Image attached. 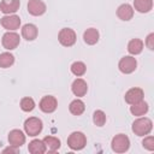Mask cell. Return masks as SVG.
<instances>
[{
  "label": "cell",
  "mask_w": 154,
  "mask_h": 154,
  "mask_svg": "<svg viewBox=\"0 0 154 154\" xmlns=\"http://www.w3.org/2000/svg\"><path fill=\"white\" fill-rule=\"evenodd\" d=\"M142 144H143V147H144L146 149H148V150H154V137H153V136L146 137V138L143 140Z\"/></svg>",
  "instance_id": "obj_28"
},
{
  "label": "cell",
  "mask_w": 154,
  "mask_h": 154,
  "mask_svg": "<svg viewBox=\"0 0 154 154\" xmlns=\"http://www.w3.org/2000/svg\"><path fill=\"white\" fill-rule=\"evenodd\" d=\"M112 149L116 153H125L130 147V140L124 134H118L112 138Z\"/></svg>",
  "instance_id": "obj_3"
},
{
  "label": "cell",
  "mask_w": 154,
  "mask_h": 154,
  "mask_svg": "<svg viewBox=\"0 0 154 154\" xmlns=\"http://www.w3.org/2000/svg\"><path fill=\"white\" fill-rule=\"evenodd\" d=\"M71 90L72 93L76 95V96H84L88 91V85H87V82L82 78H77L73 81L72 85H71Z\"/></svg>",
  "instance_id": "obj_14"
},
{
  "label": "cell",
  "mask_w": 154,
  "mask_h": 154,
  "mask_svg": "<svg viewBox=\"0 0 154 154\" xmlns=\"http://www.w3.org/2000/svg\"><path fill=\"white\" fill-rule=\"evenodd\" d=\"M87 144V137L83 132L81 131H75L72 132L69 138H67V146L73 149V150H79V149H83Z\"/></svg>",
  "instance_id": "obj_2"
},
{
  "label": "cell",
  "mask_w": 154,
  "mask_h": 154,
  "mask_svg": "<svg viewBox=\"0 0 154 154\" xmlns=\"http://www.w3.org/2000/svg\"><path fill=\"white\" fill-rule=\"evenodd\" d=\"M58 40L64 47H71L76 42V32L70 28H64L59 31Z\"/></svg>",
  "instance_id": "obj_5"
},
{
  "label": "cell",
  "mask_w": 154,
  "mask_h": 154,
  "mask_svg": "<svg viewBox=\"0 0 154 154\" xmlns=\"http://www.w3.org/2000/svg\"><path fill=\"white\" fill-rule=\"evenodd\" d=\"M99 37H100L99 31L95 28H89L83 34V40L87 45H95L99 41Z\"/></svg>",
  "instance_id": "obj_17"
},
{
  "label": "cell",
  "mask_w": 154,
  "mask_h": 154,
  "mask_svg": "<svg viewBox=\"0 0 154 154\" xmlns=\"http://www.w3.org/2000/svg\"><path fill=\"white\" fill-rule=\"evenodd\" d=\"M2 152H4V153H17V148L11 146V147H8V148H5Z\"/></svg>",
  "instance_id": "obj_30"
},
{
  "label": "cell",
  "mask_w": 154,
  "mask_h": 154,
  "mask_svg": "<svg viewBox=\"0 0 154 154\" xmlns=\"http://www.w3.org/2000/svg\"><path fill=\"white\" fill-rule=\"evenodd\" d=\"M24 130L29 136H36L42 131V122L36 117H30L24 123Z\"/></svg>",
  "instance_id": "obj_4"
},
{
  "label": "cell",
  "mask_w": 154,
  "mask_h": 154,
  "mask_svg": "<svg viewBox=\"0 0 154 154\" xmlns=\"http://www.w3.org/2000/svg\"><path fill=\"white\" fill-rule=\"evenodd\" d=\"M20 108L24 112H30L35 108V101L31 97H23L20 100Z\"/></svg>",
  "instance_id": "obj_27"
},
{
  "label": "cell",
  "mask_w": 154,
  "mask_h": 154,
  "mask_svg": "<svg viewBox=\"0 0 154 154\" xmlns=\"http://www.w3.org/2000/svg\"><path fill=\"white\" fill-rule=\"evenodd\" d=\"M117 16L122 20H130L134 16V8L129 4H122L117 8Z\"/></svg>",
  "instance_id": "obj_15"
},
{
  "label": "cell",
  "mask_w": 154,
  "mask_h": 154,
  "mask_svg": "<svg viewBox=\"0 0 154 154\" xmlns=\"http://www.w3.org/2000/svg\"><path fill=\"white\" fill-rule=\"evenodd\" d=\"M136 66H137V61L134 57L131 55H126V57H123L120 60H119V64H118V67L120 70V72L123 73H131L136 70Z\"/></svg>",
  "instance_id": "obj_7"
},
{
  "label": "cell",
  "mask_w": 154,
  "mask_h": 154,
  "mask_svg": "<svg viewBox=\"0 0 154 154\" xmlns=\"http://www.w3.org/2000/svg\"><path fill=\"white\" fill-rule=\"evenodd\" d=\"M22 36L26 41H32L37 37V28L34 24H25L22 28Z\"/></svg>",
  "instance_id": "obj_16"
},
{
  "label": "cell",
  "mask_w": 154,
  "mask_h": 154,
  "mask_svg": "<svg viewBox=\"0 0 154 154\" xmlns=\"http://www.w3.org/2000/svg\"><path fill=\"white\" fill-rule=\"evenodd\" d=\"M1 43L5 49H8V51L16 49L19 45V35L13 31H7L2 35Z\"/></svg>",
  "instance_id": "obj_6"
},
{
  "label": "cell",
  "mask_w": 154,
  "mask_h": 154,
  "mask_svg": "<svg viewBox=\"0 0 154 154\" xmlns=\"http://www.w3.org/2000/svg\"><path fill=\"white\" fill-rule=\"evenodd\" d=\"M85 71H87L85 64L82 63V61H75V63L71 65V72H72L75 76H77V77L83 76V75L85 73Z\"/></svg>",
  "instance_id": "obj_25"
},
{
  "label": "cell",
  "mask_w": 154,
  "mask_h": 154,
  "mask_svg": "<svg viewBox=\"0 0 154 154\" xmlns=\"http://www.w3.org/2000/svg\"><path fill=\"white\" fill-rule=\"evenodd\" d=\"M130 112H131L134 116H137V117L143 116V114H146V113L148 112V103L144 102L143 100L140 101V102H137V103H134V105H131V107H130Z\"/></svg>",
  "instance_id": "obj_20"
},
{
  "label": "cell",
  "mask_w": 154,
  "mask_h": 154,
  "mask_svg": "<svg viewBox=\"0 0 154 154\" xmlns=\"http://www.w3.org/2000/svg\"><path fill=\"white\" fill-rule=\"evenodd\" d=\"M28 150L31 154H43L46 152V146L41 140H32L28 146Z\"/></svg>",
  "instance_id": "obj_18"
},
{
  "label": "cell",
  "mask_w": 154,
  "mask_h": 154,
  "mask_svg": "<svg viewBox=\"0 0 154 154\" xmlns=\"http://www.w3.org/2000/svg\"><path fill=\"white\" fill-rule=\"evenodd\" d=\"M42 141L46 146V149H48L49 152H55L60 148V140L54 136H46Z\"/></svg>",
  "instance_id": "obj_21"
},
{
  "label": "cell",
  "mask_w": 154,
  "mask_h": 154,
  "mask_svg": "<svg viewBox=\"0 0 154 154\" xmlns=\"http://www.w3.org/2000/svg\"><path fill=\"white\" fill-rule=\"evenodd\" d=\"M134 7L141 13H147L153 7V0H134Z\"/></svg>",
  "instance_id": "obj_19"
},
{
  "label": "cell",
  "mask_w": 154,
  "mask_h": 154,
  "mask_svg": "<svg viewBox=\"0 0 154 154\" xmlns=\"http://www.w3.org/2000/svg\"><path fill=\"white\" fill-rule=\"evenodd\" d=\"M69 109L70 112L73 114V116H81L84 109H85V106H84V102L79 99H76L73 101H71L70 106H69Z\"/></svg>",
  "instance_id": "obj_23"
},
{
  "label": "cell",
  "mask_w": 154,
  "mask_h": 154,
  "mask_svg": "<svg viewBox=\"0 0 154 154\" xmlns=\"http://www.w3.org/2000/svg\"><path fill=\"white\" fill-rule=\"evenodd\" d=\"M20 1L19 0H2L0 2V11L5 14L16 13L19 10Z\"/></svg>",
  "instance_id": "obj_12"
},
{
  "label": "cell",
  "mask_w": 154,
  "mask_h": 154,
  "mask_svg": "<svg viewBox=\"0 0 154 154\" xmlns=\"http://www.w3.org/2000/svg\"><path fill=\"white\" fill-rule=\"evenodd\" d=\"M93 122L95 125L97 126H103L105 123H106V114L101 109H96L93 114Z\"/></svg>",
  "instance_id": "obj_26"
},
{
  "label": "cell",
  "mask_w": 154,
  "mask_h": 154,
  "mask_svg": "<svg viewBox=\"0 0 154 154\" xmlns=\"http://www.w3.org/2000/svg\"><path fill=\"white\" fill-rule=\"evenodd\" d=\"M8 142H10V146L19 148L25 143V135L20 130H17V129L11 130L8 134Z\"/></svg>",
  "instance_id": "obj_11"
},
{
  "label": "cell",
  "mask_w": 154,
  "mask_h": 154,
  "mask_svg": "<svg viewBox=\"0 0 154 154\" xmlns=\"http://www.w3.org/2000/svg\"><path fill=\"white\" fill-rule=\"evenodd\" d=\"M153 123L149 118H138L132 123V131L137 136H144L148 135L152 131Z\"/></svg>",
  "instance_id": "obj_1"
},
{
  "label": "cell",
  "mask_w": 154,
  "mask_h": 154,
  "mask_svg": "<svg viewBox=\"0 0 154 154\" xmlns=\"http://www.w3.org/2000/svg\"><path fill=\"white\" fill-rule=\"evenodd\" d=\"M146 46L149 48V49H154V34H149L146 38Z\"/></svg>",
  "instance_id": "obj_29"
},
{
  "label": "cell",
  "mask_w": 154,
  "mask_h": 154,
  "mask_svg": "<svg viewBox=\"0 0 154 154\" xmlns=\"http://www.w3.org/2000/svg\"><path fill=\"white\" fill-rule=\"evenodd\" d=\"M13 63H14V57L11 53L4 52L0 54V67H2V69L10 67L13 65Z\"/></svg>",
  "instance_id": "obj_24"
},
{
  "label": "cell",
  "mask_w": 154,
  "mask_h": 154,
  "mask_svg": "<svg viewBox=\"0 0 154 154\" xmlns=\"http://www.w3.org/2000/svg\"><path fill=\"white\" fill-rule=\"evenodd\" d=\"M28 11L32 16H41L46 12V4L42 0H29Z\"/></svg>",
  "instance_id": "obj_13"
},
{
  "label": "cell",
  "mask_w": 154,
  "mask_h": 154,
  "mask_svg": "<svg viewBox=\"0 0 154 154\" xmlns=\"http://www.w3.org/2000/svg\"><path fill=\"white\" fill-rule=\"evenodd\" d=\"M40 109L45 113H52L57 109V106H58V101L54 96L52 95H46L41 99L40 101Z\"/></svg>",
  "instance_id": "obj_9"
},
{
  "label": "cell",
  "mask_w": 154,
  "mask_h": 154,
  "mask_svg": "<svg viewBox=\"0 0 154 154\" xmlns=\"http://www.w3.org/2000/svg\"><path fill=\"white\" fill-rule=\"evenodd\" d=\"M143 96H144V93L141 88H131L125 93L124 97H125V101L129 105H134V103H137V102L142 101Z\"/></svg>",
  "instance_id": "obj_10"
},
{
  "label": "cell",
  "mask_w": 154,
  "mask_h": 154,
  "mask_svg": "<svg viewBox=\"0 0 154 154\" xmlns=\"http://www.w3.org/2000/svg\"><path fill=\"white\" fill-rule=\"evenodd\" d=\"M143 49V42L142 40L140 38H132L129 43H128V51L130 54L132 55H136V54H140Z\"/></svg>",
  "instance_id": "obj_22"
},
{
  "label": "cell",
  "mask_w": 154,
  "mask_h": 154,
  "mask_svg": "<svg viewBox=\"0 0 154 154\" xmlns=\"http://www.w3.org/2000/svg\"><path fill=\"white\" fill-rule=\"evenodd\" d=\"M0 23H1L4 29H6L8 31H13V30H17L19 28L20 18L16 14H7V16H4L0 19Z\"/></svg>",
  "instance_id": "obj_8"
}]
</instances>
